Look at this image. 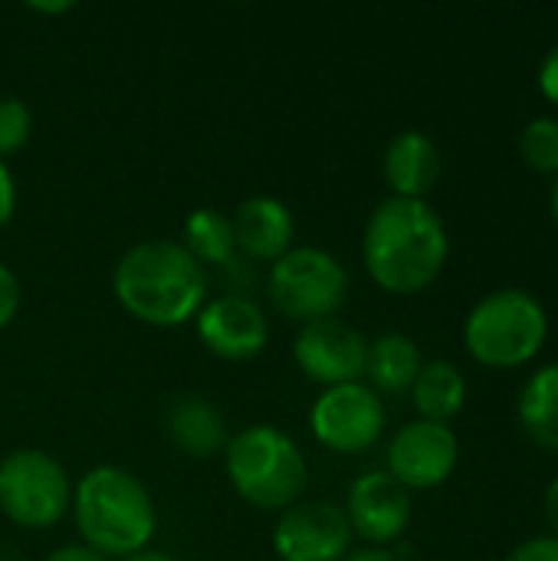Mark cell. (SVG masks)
I'll use <instances>...</instances> for the list:
<instances>
[{
    "label": "cell",
    "mask_w": 558,
    "mask_h": 561,
    "mask_svg": "<svg viewBox=\"0 0 558 561\" xmlns=\"http://www.w3.org/2000/svg\"><path fill=\"white\" fill-rule=\"evenodd\" d=\"M385 401L365 381L326 388L309 408L312 437L332 454H365L385 434Z\"/></svg>",
    "instance_id": "8"
},
{
    "label": "cell",
    "mask_w": 558,
    "mask_h": 561,
    "mask_svg": "<svg viewBox=\"0 0 558 561\" xmlns=\"http://www.w3.org/2000/svg\"><path fill=\"white\" fill-rule=\"evenodd\" d=\"M543 516H546L549 536L558 539V477L549 483V490H546V496H543Z\"/></svg>",
    "instance_id": "28"
},
{
    "label": "cell",
    "mask_w": 558,
    "mask_h": 561,
    "mask_svg": "<svg viewBox=\"0 0 558 561\" xmlns=\"http://www.w3.org/2000/svg\"><path fill=\"white\" fill-rule=\"evenodd\" d=\"M266 289L276 312L303 329L339 316L349 299V270L322 247H293L270 266Z\"/></svg>",
    "instance_id": "6"
},
{
    "label": "cell",
    "mask_w": 558,
    "mask_h": 561,
    "mask_svg": "<svg viewBox=\"0 0 558 561\" xmlns=\"http://www.w3.org/2000/svg\"><path fill=\"white\" fill-rule=\"evenodd\" d=\"M224 470L234 493L263 513H283L299 503L309 473L303 447L273 424H250L230 434Z\"/></svg>",
    "instance_id": "4"
},
{
    "label": "cell",
    "mask_w": 558,
    "mask_h": 561,
    "mask_svg": "<svg viewBox=\"0 0 558 561\" xmlns=\"http://www.w3.org/2000/svg\"><path fill=\"white\" fill-rule=\"evenodd\" d=\"M72 506V480L66 467L39 450L16 447L0 460V513L20 529H53Z\"/></svg>",
    "instance_id": "7"
},
{
    "label": "cell",
    "mask_w": 558,
    "mask_h": 561,
    "mask_svg": "<svg viewBox=\"0 0 558 561\" xmlns=\"http://www.w3.org/2000/svg\"><path fill=\"white\" fill-rule=\"evenodd\" d=\"M520 154L536 174L558 178V118L539 115L526 122V128L520 131Z\"/></svg>",
    "instance_id": "21"
},
{
    "label": "cell",
    "mask_w": 558,
    "mask_h": 561,
    "mask_svg": "<svg viewBox=\"0 0 558 561\" xmlns=\"http://www.w3.org/2000/svg\"><path fill=\"white\" fill-rule=\"evenodd\" d=\"M451 256L444 217L431 201L385 197L362 233V263L372 283L391 296H418L437 283Z\"/></svg>",
    "instance_id": "1"
},
{
    "label": "cell",
    "mask_w": 558,
    "mask_h": 561,
    "mask_svg": "<svg viewBox=\"0 0 558 561\" xmlns=\"http://www.w3.org/2000/svg\"><path fill=\"white\" fill-rule=\"evenodd\" d=\"M210 283L207 270L178 243L164 237L128 247L112 270L115 302L141 325L178 329L197 319Z\"/></svg>",
    "instance_id": "2"
},
{
    "label": "cell",
    "mask_w": 558,
    "mask_h": 561,
    "mask_svg": "<svg viewBox=\"0 0 558 561\" xmlns=\"http://www.w3.org/2000/svg\"><path fill=\"white\" fill-rule=\"evenodd\" d=\"M382 174L391 191V197H411L428 201V194L441 181V148L431 135L408 128L398 131L385 154H382Z\"/></svg>",
    "instance_id": "15"
},
{
    "label": "cell",
    "mask_w": 558,
    "mask_h": 561,
    "mask_svg": "<svg viewBox=\"0 0 558 561\" xmlns=\"http://www.w3.org/2000/svg\"><path fill=\"white\" fill-rule=\"evenodd\" d=\"M204 270L207 266H230L237 260V243H234V224L227 214L214 207H197L181 230L178 240Z\"/></svg>",
    "instance_id": "20"
},
{
    "label": "cell",
    "mask_w": 558,
    "mask_h": 561,
    "mask_svg": "<svg viewBox=\"0 0 558 561\" xmlns=\"http://www.w3.org/2000/svg\"><path fill=\"white\" fill-rule=\"evenodd\" d=\"M352 526L342 506L329 500H299L273 526L280 561H342L352 552Z\"/></svg>",
    "instance_id": "10"
},
{
    "label": "cell",
    "mask_w": 558,
    "mask_h": 561,
    "mask_svg": "<svg viewBox=\"0 0 558 561\" xmlns=\"http://www.w3.org/2000/svg\"><path fill=\"white\" fill-rule=\"evenodd\" d=\"M33 135V112L20 95H0V161L23 151Z\"/></svg>",
    "instance_id": "22"
},
{
    "label": "cell",
    "mask_w": 558,
    "mask_h": 561,
    "mask_svg": "<svg viewBox=\"0 0 558 561\" xmlns=\"http://www.w3.org/2000/svg\"><path fill=\"white\" fill-rule=\"evenodd\" d=\"M164 434L168 440L187 454V457H197V460H207L214 454H224L230 434H227V421H224V411L201 398V394H181L168 404L164 411Z\"/></svg>",
    "instance_id": "16"
},
{
    "label": "cell",
    "mask_w": 558,
    "mask_h": 561,
    "mask_svg": "<svg viewBox=\"0 0 558 561\" xmlns=\"http://www.w3.org/2000/svg\"><path fill=\"white\" fill-rule=\"evenodd\" d=\"M460 463V437L451 424L408 421L388 440L385 473L395 477L408 493L444 486Z\"/></svg>",
    "instance_id": "9"
},
{
    "label": "cell",
    "mask_w": 558,
    "mask_h": 561,
    "mask_svg": "<svg viewBox=\"0 0 558 561\" xmlns=\"http://www.w3.org/2000/svg\"><path fill=\"white\" fill-rule=\"evenodd\" d=\"M342 513L355 539L375 549H388L408 533L414 506L411 493L395 477H388L385 470H372L352 480Z\"/></svg>",
    "instance_id": "13"
},
{
    "label": "cell",
    "mask_w": 558,
    "mask_h": 561,
    "mask_svg": "<svg viewBox=\"0 0 558 561\" xmlns=\"http://www.w3.org/2000/svg\"><path fill=\"white\" fill-rule=\"evenodd\" d=\"M539 92L558 105V43L543 56V62H539Z\"/></svg>",
    "instance_id": "26"
},
{
    "label": "cell",
    "mask_w": 558,
    "mask_h": 561,
    "mask_svg": "<svg viewBox=\"0 0 558 561\" xmlns=\"http://www.w3.org/2000/svg\"><path fill=\"white\" fill-rule=\"evenodd\" d=\"M424 368V355L418 342L405 332H385L375 342H368L365 358V385L375 394H405L411 391L418 371Z\"/></svg>",
    "instance_id": "17"
},
{
    "label": "cell",
    "mask_w": 558,
    "mask_h": 561,
    "mask_svg": "<svg viewBox=\"0 0 558 561\" xmlns=\"http://www.w3.org/2000/svg\"><path fill=\"white\" fill-rule=\"evenodd\" d=\"M365 358H368V339L355 325L342 322L339 316L303 325L293 342L296 368L322 388L362 381Z\"/></svg>",
    "instance_id": "11"
},
{
    "label": "cell",
    "mask_w": 558,
    "mask_h": 561,
    "mask_svg": "<svg viewBox=\"0 0 558 561\" xmlns=\"http://www.w3.org/2000/svg\"><path fill=\"white\" fill-rule=\"evenodd\" d=\"M26 10H33V13H49V16H59V13H69V10H76V3H72V0H62V3H26Z\"/></svg>",
    "instance_id": "30"
},
{
    "label": "cell",
    "mask_w": 558,
    "mask_h": 561,
    "mask_svg": "<svg viewBox=\"0 0 558 561\" xmlns=\"http://www.w3.org/2000/svg\"><path fill=\"white\" fill-rule=\"evenodd\" d=\"M72 519L79 542L102 559H132L151 549L158 533V503L151 490L125 467L99 463L72 486Z\"/></svg>",
    "instance_id": "3"
},
{
    "label": "cell",
    "mask_w": 558,
    "mask_h": 561,
    "mask_svg": "<svg viewBox=\"0 0 558 561\" xmlns=\"http://www.w3.org/2000/svg\"><path fill=\"white\" fill-rule=\"evenodd\" d=\"M230 224L237 253H243L247 260L273 266L283 253L296 247V217L289 204L273 194H253L240 201L230 214Z\"/></svg>",
    "instance_id": "14"
},
{
    "label": "cell",
    "mask_w": 558,
    "mask_h": 561,
    "mask_svg": "<svg viewBox=\"0 0 558 561\" xmlns=\"http://www.w3.org/2000/svg\"><path fill=\"white\" fill-rule=\"evenodd\" d=\"M506 561H558V539H553V536L529 539V542L516 546Z\"/></svg>",
    "instance_id": "24"
},
{
    "label": "cell",
    "mask_w": 558,
    "mask_h": 561,
    "mask_svg": "<svg viewBox=\"0 0 558 561\" xmlns=\"http://www.w3.org/2000/svg\"><path fill=\"white\" fill-rule=\"evenodd\" d=\"M516 417L536 447L558 454V362L529 375L516 401Z\"/></svg>",
    "instance_id": "19"
},
{
    "label": "cell",
    "mask_w": 558,
    "mask_h": 561,
    "mask_svg": "<svg viewBox=\"0 0 558 561\" xmlns=\"http://www.w3.org/2000/svg\"><path fill=\"white\" fill-rule=\"evenodd\" d=\"M20 306H23L20 279H16V273L7 263H0V332L16 319Z\"/></svg>",
    "instance_id": "23"
},
{
    "label": "cell",
    "mask_w": 558,
    "mask_h": 561,
    "mask_svg": "<svg viewBox=\"0 0 558 561\" xmlns=\"http://www.w3.org/2000/svg\"><path fill=\"white\" fill-rule=\"evenodd\" d=\"M43 561H109V559H102L99 552H92V549H89V546H82V542H66V546L53 549V552H49Z\"/></svg>",
    "instance_id": "27"
},
{
    "label": "cell",
    "mask_w": 558,
    "mask_h": 561,
    "mask_svg": "<svg viewBox=\"0 0 558 561\" xmlns=\"http://www.w3.org/2000/svg\"><path fill=\"white\" fill-rule=\"evenodd\" d=\"M125 561H178L174 556H168V552H158V549H145V552H138V556H132V559Z\"/></svg>",
    "instance_id": "31"
},
{
    "label": "cell",
    "mask_w": 558,
    "mask_h": 561,
    "mask_svg": "<svg viewBox=\"0 0 558 561\" xmlns=\"http://www.w3.org/2000/svg\"><path fill=\"white\" fill-rule=\"evenodd\" d=\"M16 214V178L7 161H0V230L13 220Z\"/></svg>",
    "instance_id": "25"
},
{
    "label": "cell",
    "mask_w": 558,
    "mask_h": 561,
    "mask_svg": "<svg viewBox=\"0 0 558 561\" xmlns=\"http://www.w3.org/2000/svg\"><path fill=\"white\" fill-rule=\"evenodd\" d=\"M411 404H414L421 421L451 424L467 404V378H464V371L447 358L424 362V368L418 371V378L411 385Z\"/></svg>",
    "instance_id": "18"
},
{
    "label": "cell",
    "mask_w": 558,
    "mask_h": 561,
    "mask_svg": "<svg viewBox=\"0 0 558 561\" xmlns=\"http://www.w3.org/2000/svg\"><path fill=\"white\" fill-rule=\"evenodd\" d=\"M342 561H405L398 552L391 549H375V546H362V549H352Z\"/></svg>",
    "instance_id": "29"
},
{
    "label": "cell",
    "mask_w": 558,
    "mask_h": 561,
    "mask_svg": "<svg viewBox=\"0 0 558 561\" xmlns=\"http://www.w3.org/2000/svg\"><path fill=\"white\" fill-rule=\"evenodd\" d=\"M549 210H553V220H556V227H558V178L553 181V194H549Z\"/></svg>",
    "instance_id": "32"
},
{
    "label": "cell",
    "mask_w": 558,
    "mask_h": 561,
    "mask_svg": "<svg viewBox=\"0 0 558 561\" xmlns=\"http://www.w3.org/2000/svg\"><path fill=\"white\" fill-rule=\"evenodd\" d=\"M549 335L546 306L526 289H497L464 319V345L483 368L506 371L529 365Z\"/></svg>",
    "instance_id": "5"
},
{
    "label": "cell",
    "mask_w": 558,
    "mask_h": 561,
    "mask_svg": "<svg viewBox=\"0 0 558 561\" xmlns=\"http://www.w3.org/2000/svg\"><path fill=\"white\" fill-rule=\"evenodd\" d=\"M201 345L224 362H253L270 345L266 309L240 293H224L204 302L194 319Z\"/></svg>",
    "instance_id": "12"
}]
</instances>
